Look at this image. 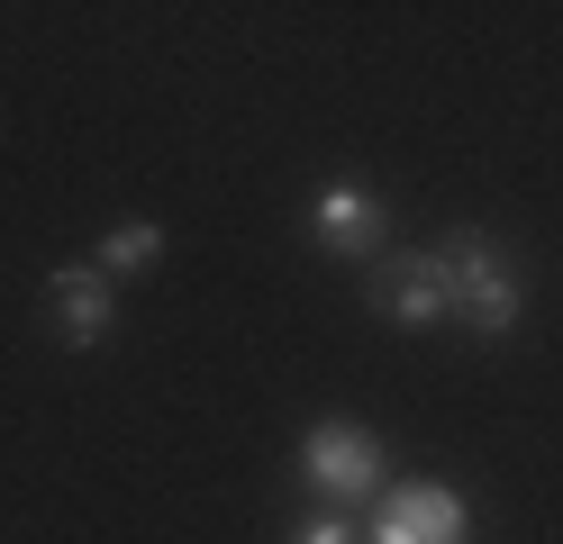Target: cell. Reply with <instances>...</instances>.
<instances>
[{
    "label": "cell",
    "mask_w": 563,
    "mask_h": 544,
    "mask_svg": "<svg viewBox=\"0 0 563 544\" xmlns=\"http://www.w3.org/2000/svg\"><path fill=\"white\" fill-rule=\"evenodd\" d=\"M364 544H473V508L454 499L445 481H400L391 499L373 508Z\"/></svg>",
    "instance_id": "cell-3"
},
{
    "label": "cell",
    "mask_w": 563,
    "mask_h": 544,
    "mask_svg": "<svg viewBox=\"0 0 563 544\" xmlns=\"http://www.w3.org/2000/svg\"><path fill=\"white\" fill-rule=\"evenodd\" d=\"M428 264H437V281H445L454 318H464L482 345H500L509 326H518V309H527V281H518L509 245L490 236V227H445V245L428 254Z\"/></svg>",
    "instance_id": "cell-1"
},
{
    "label": "cell",
    "mask_w": 563,
    "mask_h": 544,
    "mask_svg": "<svg viewBox=\"0 0 563 544\" xmlns=\"http://www.w3.org/2000/svg\"><path fill=\"white\" fill-rule=\"evenodd\" d=\"M373 309L391 318V326H409V336H428V326L454 318V300H445V281H437L428 254H391V264L373 273Z\"/></svg>",
    "instance_id": "cell-4"
},
{
    "label": "cell",
    "mask_w": 563,
    "mask_h": 544,
    "mask_svg": "<svg viewBox=\"0 0 563 544\" xmlns=\"http://www.w3.org/2000/svg\"><path fill=\"white\" fill-rule=\"evenodd\" d=\"M46 318H55L64 345H100V336H110V318H119L110 273H100V264H64V273L46 281Z\"/></svg>",
    "instance_id": "cell-6"
},
{
    "label": "cell",
    "mask_w": 563,
    "mask_h": 544,
    "mask_svg": "<svg viewBox=\"0 0 563 544\" xmlns=\"http://www.w3.org/2000/svg\"><path fill=\"white\" fill-rule=\"evenodd\" d=\"M382 236H391V209H382V191H364V181H336V191H319V245L336 254V264H364V254H382Z\"/></svg>",
    "instance_id": "cell-5"
},
{
    "label": "cell",
    "mask_w": 563,
    "mask_h": 544,
    "mask_svg": "<svg viewBox=\"0 0 563 544\" xmlns=\"http://www.w3.org/2000/svg\"><path fill=\"white\" fill-rule=\"evenodd\" d=\"M155 254H164V227H155V218H119V227L100 236V273H146Z\"/></svg>",
    "instance_id": "cell-7"
},
{
    "label": "cell",
    "mask_w": 563,
    "mask_h": 544,
    "mask_svg": "<svg viewBox=\"0 0 563 544\" xmlns=\"http://www.w3.org/2000/svg\"><path fill=\"white\" fill-rule=\"evenodd\" d=\"M291 544H355V518H345V508H319V518L291 526Z\"/></svg>",
    "instance_id": "cell-8"
},
{
    "label": "cell",
    "mask_w": 563,
    "mask_h": 544,
    "mask_svg": "<svg viewBox=\"0 0 563 544\" xmlns=\"http://www.w3.org/2000/svg\"><path fill=\"white\" fill-rule=\"evenodd\" d=\"M300 481L319 490V499H373L382 490V435L355 426V418H319L309 426V445H300Z\"/></svg>",
    "instance_id": "cell-2"
}]
</instances>
